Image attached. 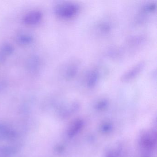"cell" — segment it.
Returning a JSON list of instances; mask_svg holds the SVG:
<instances>
[{"mask_svg": "<svg viewBox=\"0 0 157 157\" xmlns=\"http://www.w3.org/2000/svg\"><path fill=\"white\" fill-rule=\"evenodd\" d=\"M157 133L153 129H149L141 134L139 139V145L143 152L149 153L156 148Z\"/></svg>", "mask_w": 157, "mask_h": 157, "instance_id": "cell-1", "label": "cell"}, {"mask_svg": "<svg viewBox=\"0 0 157 157\" xmlns=\"http://www.w3.org/2000/svg\"><path fill=\"white\" fill-rule=\"evenodd\" d=\"M79 11V6L76 3L65 2L58 4L54 9L55 13L62 19H69L76 16Z\"/></svg>", "mask_w": 157, "mask_h": 157, "instance_id": "cell-2", "label": "cell"}, {"mask_svg": "<svg viewBox=\"0 0 157 157\" xmlns=\"http://www.w3.org/2000/svg\"><path fill=\"white\" fill-rule=\"evenodd\" d=\"M145 66L144 61H141L136 64L123 74L121 77V80L124 82H127L134 79L143 70Z\"/></svg>", "mask_w": 157, "mask_h": 157, "instance_id": "cell-3", "label": "cell"}, {"mask_svg": "<svg viewBox=\"0 0 157 157\" xmlns=\"http://www.w3.org/2000/svg\"><path fill=\"white\" fill-rule=\"evenodd\" d=\"M43 18V14L39 11H33L26 13L23 18L25 24L33 26L40 23Z\"/></svg>", "mask_w": 157, "mask_h": 157, "instance_id": "cell-4", "label": "cell"}, {"mask_svg": "<svg viewBox=\"0 0 157 157\" xmlns=\"http://www.w3.org/2000/svg\"><path fill=\"white\" fill-rule=\"evenodd\" d=\"M84 122L82 119L78 118L72 121L68 128L67 134L69 138L76 136L82 129Z\"/></svg>", "mask_w": 157, "mask_h": 157, "instance_id": "cell-5", "label": "cell"}, {"mask_svg": "<svg viewBox=\"0 0 157 157\" xmlns=\"http://www.w3.org/2000/svg\"><path fill=\"white\" fill-rule=\"evenodd\" d=\"M14 51L13 45L9 43H4L0 46V63H3L7 58L12 55Z\"/></svg>", "mask_w": 157, "mask_h": 157, "instance_id": "cell-6", "label": "cell"}, {"mask_svg": "<svg viewBox=\"0 0 157 157\" xmlns=\"http://www.w3.org/2000/svg\"><path fill=\"white\" fill-rule=\"evenodd\" d=\"M125 148L121 144H117L109 148L105 153V157H123Z\"/></svg>", "mask_w": 157, "mask_h": 157, "instance_id": "cell-7", "label": "cell"}, {"mask_svg": "<svg viewBox=\"0 0 157 157\" xmlns=\"http://www.w3.org/2000/svg\"><path fill=\"white\" fill-rule=\"evenodd\" d=\"M41 61L38 57L34 56L30 57L27 59L26 67L32 72H36L40 68Z\"/></svg>", "mask_w": 157, "mask_h": 157, "instance_id": "cell-8", "label": "cell"}, {"mask_svg": "<svg viewBox=\"0 0 157 157\" xmlns=\"http://www.w3.org/2000/svg\"><path fill=\"white\" fill-rule=\"evenodd\" d=\"M34 41V38L33 36L30 34H19L16 37V43L21 46H27L31 44Z\"/></svg>", "mask_w": 157, "mask_h": 157, "instance_id": "cell-9", "label": "cell"}, {"mask_svg": "<svg viewBox=\"0 0 157 157\" xmlns=\"http://www.w3.org/2000/svg\"><path fill=\"white\" fill-rule=\"evenodd\" d=\"M99 78V74L96 70L91 71L87 75L86 85L89 88H93L97 84Z\"/></svg>", "mask_w": 157, "mask_h": 157, "instance_id": "cell-10", "label": "cell"}, {"mask_svg": "<svg viewBox=\"0 0 157 157\" xmlns=\"http://www.w3.org/2000/svg\"><path fill=\"white\" fill-rule=\"evenodd\" d=\"M78 65L76 63H71L67 67L65 72V77L67 80H70L76 76L78 71Z\"/></svg>", "mask_w": 157, "mask_h": 157, "instance_id": "cell-11", "label": "cell"}, {"mask_svg": "<svg viewBox=\"0 0 157 157\" xmlns=\"http://www.w3.org/2000/svg\"><path fill=\"white\" fill-rule=\"evenodd\" d=\"M156 8V4L154 2L148 3L144 6L143 10L145 12H151L154 11Z\"/></svg>", "mask_w": 157, "mask_h": 157, "instance_id": "cell-12", "label": "cell"}, {"mask_svg": "<svg viewBox=\"0 0 157 157\" xmlns=\"http://www.w3.org/2000/svg\"><path fill=\"white\" fill-rule=\"evenodd\" d=\"M99 29L103 33H108L111 30V26L107 23H103L99 25Z\"/></svg>", "mask_w": 157, "mask_h": 157, "instance_id": "cell-13", "label": "cell"}, {"mask_svg": "<svg viewBox=\"0 0 157 157\" xmlns=\"http://www.w3.org/2000/svg\"><path fill=\"white\" fill-rule=\"evenodd\" d=\"M107 101L105 100H102L101 101H99L98 103H97V107H98V108H104V107H105V106L107 105Z\"/></svg>", "mask_w": 157, "mask_h": 157, "instance_id": "cell-14", "label": "cell"}, {"mask_svg": "<svg viewBox=\"0 0 157 157\" xmlns=\"http://www.w3.org/2000/svg\"><path fill=\"white\" fill-rule=\"evenodd\" d=\"M139 157H151L149 153L143 152L142 154L139 156Z\"/></svg>", "mask_w": 157, "mask_h": 157, "instance_id": "cell-15", "label": "cell"}]
</instances>
